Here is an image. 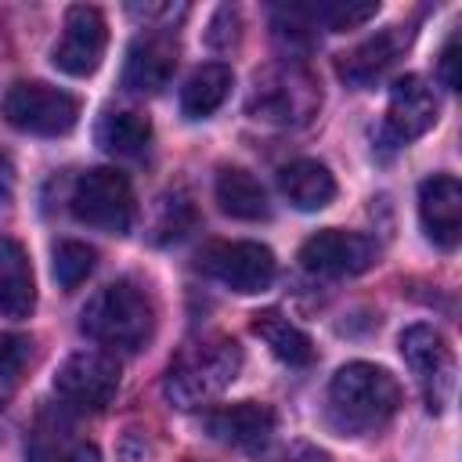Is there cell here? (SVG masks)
I'll return each mask as SVG.
<instances>
[{
  "label": "cell",
  "mask_w": 462,
  "mask_h": 462,
  "mask_svg": "<svg viewBox=\"0 0 462 462\" xmlns=\"http://www.w3.org/2000/svg\"><path fill=\"white\" fill-rule=\"evenodd\" d=\"M401 408L397 379L368 361L343 365L328 383V415L343 433H372Z\"/></svg>",
  "instance_id": "1"
},
{
  "label": "cell",
  "mask_w": 462,
  "mask_h": 462,
  "mask_svg": "<svg viewBox=\"0 0 462 462\" xmlns=\"http://www.w3.org/2000/svg\"><path fill=\"white\" fill-rule=\"evenodd\" d=\"M79 328L87 339L108 346V350H123V354H134L141 350L152 332H155V307H152V296L123 278V282H112L105 285L101 292H94L79 314Z\"/></svg>",
  "instance_id": "2"
},
{
  "label": "cell",
  "mask_w": 462,
  "mask_h": 462,
  "mask_svg": "<svg viewBox=\"0 0 462 462\" xmlns=\"http://www.w3.org/2000/svg\"><path fill=\"white\" fill-rule=\"evenodd\" d=\"M238 368H242V346L227 336H209V339L184 346L173 357L162 379V393L170 404L188 411V408L213 401L220 390H227Z\"/></svg>",
  "instance_id": "3"
},
{
  "label": "cell",
  "mask_w": 462,
  "mask_h": 462,
  "mask_svg": "<svg viewBox=\"0 0 462 462\" xmlns=\"http://www.w3.org/2000/svg\"><path fill=\"white\" fill-rule=\"evenodd\" d=\"M69 206L76 213L79 224L105 231V235H126L134 227L137 217V202H134V188L126 180V173L112 170V166H97L76 177Z\"/></svg>",
  "instance_id": "4"
},
{
  "label": "cell",
  "mask_w": 462,
  "mask_h": 462,
  "mask_svg": "<svg viewBox=\"0 0 462 462\" xmlns=\"http://www.w3.org/2000/svg\"><path fill=\"white\" fill-rule=\"evenodd\" d=\"M4 119L36 137H61L79 119V101L69 90H58L40 79H22L4 94Z\"/></svg>",
  "instance_id": "5"
},
{
  "label": "cell",
  "mask_w": 462,
  "mask_h": 462,
  "mask_svg": "<svg viewBox=\"0 0 462 462\" xmlns=\"http://www.w3.org/2000/svg\"><path fill=\"white\" fill-rule=\"evenodd\" d=\"M119 390V365L112 354L79 350L54 372V393L65 411H101Z\"/></svg>",
  "instance_id": "6"
},
{
  "label": "cell",
  "mask_w": 462,
  "mask_h": 462,
  "mask_svg": "<svg viewBox=\"0 0 462 462\" xmlns=\"http://www.w3.org/2000/svg\"><path fill=\"white\" fill-rule=\"evenodd\" d=\"M401 354H404L415 383L422 386L426 408L440 411L455 390V357H451L448 339L433 325H408L401 332Z\"/></svg>",
  "instance_id": "7"
},
{
  "label": "cell",
  "mask_w": 462,
  "mask_h": 462,
  "mask_svg": "<svg viewBox=\"0 0 462 462\" xmlns=\"http://www.w3.org/2000/svg\"><path fill=\"white\" fill-rule=\"evenodd\" d=\"M199 263L209 278H217L220 285H227L231 292H242V296L263 292L278 274L274 253L260 242H213L199 256Z\"/></svg>",
  "instance_id": "8"
},
{
  "label": "cell",
  "mask_w": 462,
  "mask_h": 462,
  "mask_svg": "<svg viewBox=\"0 0 462 462\" xmlns=\"http://www.w3.org/2000/svg\"><path fill=\"white\" fill-rule=\"evenodd\" d=\"M108 47V25L105 14L90 4H76L65 11V29L61 40L51 51L54 69H61L65 76H90Z\"/></svg>",
  "instance_id": "9"
},
{
  "label": "cell",
  "mask_w": 462,
  "mask_h": 462,
  "mask_svg": "<svg viewBox=\"0 0 462 462\" xmlns=\"http://www.w3.org/2000/svg\"><path fill=\"white\" fill-rule=\"evenodd\" d=\"M300 263H303V271L325 274V278L361 274L375 263V242L368 235H357V231L325 227L300 245Z\"/></svg>",
  "instance_id": "10"
},
{
  "label": "cell",
  "mask_w": 462,
  "mask_h": 462,
  "mask_svg": "<svg viewBox=\"0 0 462 462\" xmlns=\"http://www.w3.org/2000/svg\"><path fill=\"white\" fill-rule=\"evenodd\" d=\"M437 123V97L433 90L419 79V76H404L393 83L390 101H386V116H383V144L386 148H401L411 144L415 137H422L430 126Z\"/></svg>",
  "instance_id": "11"
},
{
  "label": "cell",
  "mask_w": 462,
  "mask_h": 462,
  "mask_svg": "<svg viewBox=\"0 0 462 462\" xmlns=\"http://www.w3.org/2000/svg\"><path fill=\"white\" fill-rule=\"evenodd\" d=\"M318 90L303 72L282 69L271 72L263 79H256V94L249 101L256 119H271V123H303L310 119V112L318 108Z\"/></svg>",
  "instance_id": "12"
},
{
  "label": "cell",
  "mask_w": 462,
  "mask_h": 462,
  "mask_svg": "<svg viewBox=\"0 0 462 462\" xmlns=\"http://www.w3.org/2000/svg\"><path fill=\"white\" fill-rule=\"evenodd\" d=\"M202 430L217 444H227L238 451H260V448H267V440L274 433V411L260 401H238V404L206 411Z\"/></svg>",
  "instance_id": "13"
},
{
  "label": "cell",
  "mask_w": 462,
  "mask_h": 462,
  "mask_svg": "<svg viewBox=\"0 0 462 462\" xmlns=\"http://www.w3.org/2000/svg\"><path fill=\"white\" fill-rule=\"evenodd\" d=\"M419 220L433 245L455 249L462 238V184L451 173H433L419 184Z\"/></svg>",
  "instance_id": "14"
},
{
  "label": "cell",
  "mask_w": 462,
  "mask_h": 462,
  "mask_svg": "<svg viewBox=\"0 0 462 462\" xmlns=\"http://www.w3.org/2000/svg\"><path fill=\"white\" fill-rule=\"evenodd\" d=\"M177 72V40L170 32L137 36L126 51L123 87L134 94H159Z\"/></svg>",
  "instance_id": "15"
},
{
  "label": "cell",
  "mask_w": 462,
  "mask_h": 462,
  "mask_svg": "<svg viewBox=\"0 0 462 462\" xmlns=\"http://www.w3.org/2000/svg\"><path fill=\"white\" fill-rule=\"evenodd\" d=\"M408 47V32L401 25H390L383 32H375L372 40L357 43L354 51L336 58V72L346 87H372L379 83L401 58V51Z\"/></svg>",
  "instance_id": "16"
},
{
  "label": "cell",
  "mask_w": 462,
  "mask_h": 462,
  "mask_svg": "<svg viewBox=\"0 0 462 462\" xmlns=\"http://www.w3.org/2000/svg\"><path fill=\"white\" fill-rule=\"evenodd\" d=\"M36 307V282L29 253L0 235V314L7 318H29Z\"/></svg>",
  "instance_id": "17"
},
{
  "label": "cell",
  "mask_w": 462,
  "mask_h": 462,
  "mask_svg": "<svg viewBox=\"0 0 462 462\" xmlns=\"http://www.w3.org/2000/svg\"><path fill=\"white\" fill-rule=\"evenodd\" d=\"M278 188L303 213L325 209L336 199V177L318 159H292V162H285L278 170Z\"/></svg>",
  "instance_id": "18"
},
{
  "label": "cell",
  "mask_w": 462,
  "mask_h": 462,
  "mask_svg": "<svg viewBox=\"0 0 462 462\" xmlns=\"http://www.w3.org/2000/svg\"><path fill=\"white\" fill-rule=\"evenodd\" d=\"M213 195H217V206L235 220H267V213H271L263 184L242 166H224L217 173Z\"/></svg>",
  "instance_id": "19"
},
{
  "label": "cell",
  "mask_w": 462,
  "mask_h": 462,
  "mask_svg": "<svg viewBox=\"0 0 462 462\" xmlns=\"http://www.w3.org/2000/svg\"><path fill=\"white\" fill-rule=\"evenodd\" d=\"M231 83H235V72L224 65V61H209L202 69H195L188 76V83L180 87V112L188 119H206L213 116L227 94H231Z\"/></svg>",
  "instance_id": "20"
},
{
  "label": "cell",
  "mask_w": 462,
  "mask_h": 462,
  "mask_svg": "<svg viewBox=\"0 0 462 462\" xmlns=\"http://www.w3.org/2000/svg\"><path fill=\"white\" fill-rule=\"evenodd\" d=\"M253 332H256V336L271 346V354H274L278 361H285V365L303 368V365L314 361V343H310V336H307L300 325H292L285 314H278V310H260V314H253Z\"/></svg>",
  "instance_id": "21"
},
{
  "label": "cell",
  "mask_w": 462,
  "mask_h": 462,
  "mask_svg": "<svg viewBox=\"0 0 462 462\" xmlns=\"http://www.w3.org/2000/svg\"><path fill=\"white\" fill-rule=\"evenodd\" d=\"M152 141V123L141 112H108L97 123V144L112 155H141Z\"/></svg>",
  "instance_id": "22"
},
{
  "label": "cell",
  "mask_w": 462,
  "mask_h": 462,
  "mask_svg": "<svg viewBox=\"0 0 462 462\" xmlns=\"http://www.w3.org/2000/svg\"><path fill=\"white\" fill-rule=\"evenodd\" d=\"M72 426H69V415L65 408L61 411H43L29 433V444H25V455L29 462H61L69 451H72Z\"/></svg>",
  "instance_id": "23"
},
{
  "label": "cell",
  "mask_w": 462,
  "mask_h": 462,
  "mask_svg": "<svg viewBox=\"0 0 462 462\" xmlns=\"http://www.w3.org/2000/svg\"><path fill=\"white\" fill-rule=\"evenodd\" d=\"M303 25H325L328 32H346V29H357L365 25L368 18H375L379 4L372 0H332V4H310V7H292Z\"/></svg>",
  "instance_id": "24"
},
{
  "label": "cell",
  "mask_w": 462,
  "mask_h": 462,
  "mask_svg": "<svg viewBox=\"0 0 462 462\" xmlns=\"http://www.w3.org/2000/svg\"><path fill=\"white\" fill-rule=\"evenodd\" d=\"M97 263V253L87 245V242H76V238H65L54 245V256H51V274L61 289H76L90 278Z\"/></svg>",
  "instance_id": "25"
},
{
  "label": "cell",
  "mask_w": 462,
  "mask_h": 462,
  "mask_svg": "<svg viewBox=\"0 0 462 462\" xmlns=\"http://www.w3.org/2000/svg\"><path fill=\"white\" fill-rule=\"evenodd\" d=\"M195 227V206L184 195H166L159 206V224H155V242H177Z\"/></svg>",
  "instance_id": "26"
},
{
  "label": "cell",
  "mask_w": 462,
  "mask_h": 462,
  "mask_svg": "<svg viewBox=\"0 0 462 462\" xmlns=\"http://www.w3.org/2000/svg\"><path fill=\"white\" fill-rule=\"evenodd\" d=\"M29 357V339L14 332H0V379H14Z\"/></svg>",
  "instance_id": "27"
},
{
  "label": "cell",
  "mask_w": 462,
  "mask_h": 462,
  "mask_svg": "<svg viewBox=\"0 0 462 462\" xmlns=\"http://www.w3.org/2000/svg\"><path fill=\"white\" fill-rule=\"evenodd\" d=\"M437 72H440V83H444L448 90H458V36H451V40L444 43Z\"/></svg>",
  "instance_id": "28"
},
{
  "label": "cell",
  "mask_w": 462,
  "mask_h": 462,
  "mask_svg": "<svg viewBox=\"0 0 462 462\" xmlns=\"http://www.w3.org/2000/svg\"><path fill=\"white\" fill-rule=\"evenodd\" d=\"M278 462H328V455L321 448H314V444H292Z\"/></svg>",
  "instance_id": "29"
},
{
  "label": "cell",
  "mask_w": 462,
  "mask_h": 462,
  "mask_svg": "<svg viewBox=\"0 0 462 462\" xmlns=\"http://www.w3.org/2000/svg\"><path fill=\"white\" fill-rule=\"evenodd\" d=\"M11 195H14V173H11V162L0 155V213L11 209Z\"/></svg>",
  "instance_id": "30"
},
{
  "label": "cell",
  "mask_w": 462,
  "mask_h": 462,
  "mask_svg": "<svg viewBox=\"0 0 462 462\" xmlns=\"http://www.w3.org/2000/svg\"><path fill=\"white\" fill-rule=\"evenodd\" d=\"M61 462H101V451H97L94 444H87V440H76L72 451H69Z\"/></svg>",
  "instance_id": "31"
}]
</instances>
